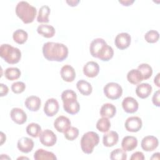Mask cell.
<instances>
[{"label": "cell", "instance_id": "obj_2", "mask_svg": "<svg viewBox=\"0 0 160 160\" xmlns=\"http://www.w3.org/2000/svg\"><path fill=\"white\" fill-rule=\"evenodd\" d=\"M90 53L94 58H98L103 61H108L114 55V51L102 38H96L92 41L89 46Z\"/></svg>", "mask_w": 160, "mask_h": 160}, {"label": "cell", "instance_id": "obj_25", "mask_svg": "<svg viewBox=\"0 0 160 160\" xmlns=\"http://www.w3.org/2000/svg\"><path fill=\"white\" fill-rule=\"evenodd\" d=\"M127 79L132 84H138L143 80V77L141 72L138 69H132L128 72Z\"/></svg>", "mask_w": 160, "mask_h": 160}, {"label": "cell", "instance_id": "obj_33", "mask_svg": "<svg viewBox=\"0 0 160 160\" xmlns=\"http://www.w3.org/2000/svg\"><path fill=\"white\" fill-rule=\"evenodd\" d=\"M138 69L141 72L143 77V79H148L152 74V69L151 66L148 64H141L138 66Z\"/></svg>", "mask_w": 160, "mask_h": 160}, {"label": "cell", "instance_id": "obj_18", "mask_svg": "<svg viewBox=\"0 0 160 160\" xmlns=\"http://www.w3.org/2000/svg\"><path fill=\"white\" fill-rule=\"evenodd\" d=\"M60 74L62 79L66 82H72L76 78V72L74 69L68 64L64 65L62 67Z\"/></svg>", "mask_w": 160, "mask_h": 160}, {"label": "cell", "instance_id": "obj_4", "mask_svg": "<svg viewBox=\"0 0 160 160\" xmlns=\"http://www.w3.org/2000/svg\"><path fill=\"white\" fill-rule=\"evenodd\" d=\"M63 102V108L66 112L70 114H77L80 109V105L77 101L76 92L71 89H66L61 94Z\"/></svg>", "mask_w": 160, "mask_h": 160}, {"label": "cell", "instance_id": "obj_7", "mask_svg": "<svg viewBox=\"0 0 160 160\" xmlns=\"http://www.w3.org/2000/svg\"><path fill=\"white\" fill-rule=\"evenodd\" d=\"M104 93L105 96L110 99H118L122 94V87L118 83L111 82L107 83L104 87Z\"/></svg>", "mask_w": 160, "mask_h": 160}, {"label": "cell", "instance_id": "obj_19", "mask_svg": "<svg viewBox=\"0 0 160 160\" xmlns=\"http://www.w3.org/2000/svg\"><path fill=\"white\" fill-rule=\"evenodd\" d=\"M138 145V139L132 136H125L121 142V146L124 151H131L134 149Z\"/></svg>", "mask_w": 160, "mask_h": 160}, {"label": "cell", "instance_id": "obj_5", "mask_svg": "<svg viewBox=\"0 0 160 160\" xmlns=\"http://www.w3.org/2000/svg\"><path fill=\"white\" fill-rule=\"evenodd\" d=\"M0 56L8 64H16L21 58V51L8 44H3L0 47Z\"/></svg>", "mask_w": 160, "mask_h": 160}, {"label": "cell", "instance_id": "obj_30", "mask_svg": "<svg viewBox=\"0 0 160 160\" xmlns=\"http://www.w3.org/2000/svg\"><path fill=\"white\" fill-rule=\"evenodd\" d=\"M21 74V71L18 68L11 67L7 68L4 71V76L6 79L10 81L18 79Z\"/></svg>", "mask_w": 160, "mask_h": 160}, {"label": "cell", "instance_id": "obj_24", "mask_svg": "<svg viewBox=\"0 0 160 160\" xmlns=\"http://www.w3.org/2000/svg\"><path fill=\"white\" fill-rule=\"evenodd\" d=\"M38 34L46 38H50L54 36L55 29L53 26L48 24H41L37 28Z\"/></svg>", "mask_w": 160, "mask_h": 160}, {"label": "cell", "instance_id": "obj_21", "mask_svg": "<svg viewBox=\"0 0 160 160\" xmlns=\"http://www.w3.org/2000/svg\"><path fill=\"white\" fill-rule=\"evenodd\" d=\"M119 135L114 131H111L103 136L102 142L106 147H112L118 142Z\"/></svg>", "mask_w": 160, "mask_h": 160}, {"label": "cell", "instance_id": "obj_41", "mask_svg": "<svg viewBox=\"0 0 160 160\" xmlns=\"http://www.w3.org/2000/svg\"><path fill=\"white\" fill-rule=\"evenodd\" d=\"M134 2V0H120L119 1V2L122 4L123 6H128L131 5Z\"/></svg>", "mask_w": 160, "mask_h": 160}, {"label": "cell", "instance_id": "obj_6", "mask_svg": "<svg viewBox=\"0 0 160 160\" xmlns=\"http://www.w3.org/2000/svg\"><path fill=\"white\" fill-rule=\"evenodd\" d=\"M99 142V135L94 131H89L83 134L81 139V147L83 152L89 154L93 151L94 148Z\"/></svg>", "mask_w": 160, "mask_h": 160}, {"label": "cell", "instance_id": "obj_35", "mask_svg": "<svg viewBox=\"0 0 160 160\" xmlns=\"http://www.w3.org/2000/svg\"><path fill=\"white\" fill-rule=\"evenodd\" d=\"M64 137L69 141H74L79 135V130L77 128L70 126L64 132Z\"/></svg>", "mask_w": 160, "mask_h": 160}, {"label": "cell", "instance_id": "obj_23", "mask_svg": "<svg viewBox=\"0 0 160 160\" xmlns=\"http://www.w3.org/2000/svg\"><path fill=\"white\" fill-rule=\"evenodd\" d=\"M116 113V107L111 103L104 104L100 109V115L103 118H112Z\"/></svg>", "mask_w": 160, "mask_h": 160}, {"label": "cell", "instance_id": "obj_20", "mask_svg": "<svg viewBox=\"0 0 160 160\" xmlns=\"http://www.w3.org/2000/svg\"><path fill=\"white\" fill-rule=\"evenodd\" d=\"M24 104L29 111H37L41 107V101L36 96H30L26 99Z\"/></svg>", "mask_w": 160, "mask_h": 160}, {"label": "cell", "instance_id": "obj_10", "mask_svg": "<svg viewBox=\"0 0 160 160\" xmlns=\"http://www.w3.org/2000/svg\"><path fill=\"white\" fill-rule=\"evenodd\" d=\"M131 41V36L127 32H121L118 34L115 38L114 43L116 46L121 49L123 50L128 48Z\"/></svg>", "mask_w": 160, "mask_h": 160}, {"label": "cell", "instance_id": "obj_27", "mask_svg": "<svg viewBox=\"0 0 160 160\" xmlns=\"http://www.w3.org/2000/svg\"><path fill=\"white\" fill-rule=\"evenodd\" d=\"M34 158L35 160H42V159L54 160L57 159L56 156L53 152L46 151L43 149H38L34 152Z\"/></svg>", "mask_w": 160, "mask_h": 160}, {"label": "cell", "instance_id": "obj_1", "mask_svg": "<svg viewBox=\"0 0 160 160\" xmlns=\"http://www.w3.org/2000/svg\"><path fill=\"white\" fill-rule=\"evenodd\" d=\"M42 53L48 61L61 62L67 58L68 49L62 43L47 42L42 46Z\"/></svg>", "mask_w": 160, "mask_h": 160}, {"label": "cell", "instance_id": "obj_12", "mask_svg": "<svg viewBox=\"0 0 160 160\" xmlns=\"http://www.w3.org/2000/svg\"><path fill=\"white\" fill-rule=\"evenodd\" d=\"M159 141L157 138L154 136H147L143 138L141 141V148L145 151H152L157 148Z\"/></svg>", "mask_w": 160, "mask_h": 160}, {"label": "cell", "instance_id": "obj_38", "mask_svg": "<svg viewBox=\"0 0 160 160\" xmlns=\"http://www.w3.org/2000/svg\"><path fill=\"white\" fill-rule=\"evenodd\" d=\"M159 96H160V91L157 90L153 94V96L152 98V101L154 105H155L157 107H159L160 102H159Z\"/></svg>", "mask_w": 160, "mask_h": 160}, {"label": "cell", "instance_id": "obj_36", "mask_svg": "<svg viewBox=\"0 0 160 160\" xmlns=\"http://www.w3.org/2000/svg\"><path fill=\"white\" fill-rule=\"evenodd\" d=\"M159 34L156 30L148 31L144 35L145 40L149 43H154L159 40Z\"/></svg>", "mask_w": 160, "mask_h": 160}, {"label": "cell", "instance_id": "obj_17", "mask_svg": "<svg viewBox=\"0 0 160 160\" xmlns=\"http://www.w3.org/2000/svg\"><path fill=\"white\" fill-rule=\"evenodd\" d=\"M17 147L22 152L28 153L32 150L34 148V142L32 139L29 138L22 137L18 140Z\"/></svg>", "mask_w": 160, "mask_h": 160}, {"label": "cell", "instance_id": "obj_26", "mask_svg": "<svg viewBox=\"0 0 160 160\" xmlns=\"http://www.w3.org/2000/svg\"><path fill=\"white\" fill-rule=\"evenodd\" d=\"M76 87L80 93L84 96H89L92 91L91 84L84 79L78 81L76 83Z\"/></svg>", "mask_w": 160, "mask_h": 160}, {"label": "cell", "instance_id": "obj_28", "mask_svg": "<svg viewBox=\"0 0 160 160\" xmlns=\"http://www.w3.org/2000/svg\"><path fill=\"white\" fill-rule=\"evenodd\" d=\"M51 9L48 6H42L39 10L37 21L39 22L47 23L49 22V15L50 14Z\"/></svg>", "mask_w": 160, "mask_h": 160}, {"label": "cell", "instance_id": "obj_39", "mask_svg": "<svg viewBox=\"0 0 160 160\" xmlns=\"http://www.w3.org/2000/svg\"><path fill=\"white\" fill-rule=\"evenodd\" d=\"M131 160H143L144 159V154L142 152L137 151L134 152L130 158Z\"/></svg>", "mask_w": 160, "mask_h": 160}, {"label": "cell", "instance_id": "obj_32", "mask_svg": "<svg viewBox=\"0 0 160 160\" xmlns=\"http://www.w3.org/2000/svg\"><path fill=\"white\" fill-rule=\"evenodd\" d=\"M111 128L110 121L107 118H102L98 119L96 123V128L102 132H108Z\"/></svg>", "mask_w": 160, "mask_h": 160}, {"label": "cell", "instance_id": "obj_22", "mask_svg": "<svg viewBox=\"0 0 160 160\" xmlns=\"http://www.w3.org/2000/svg\"><path fill=\"white\" fill-rule=\"evenodd\" d=\"M152 88L151 85L148 83H142L139 85L136 88V93L137 96L141 98L145 99L149 97L152 92Z\"/></svg>", "mask_w": 160, "mask_h": 160}, {"label": "cell", "instance_id": "obj_43", "mask_svg": "<svg viewBox=\"0 0 160 160\" xmlns=\"http://www.w3.org/2000/svg\"><path fill=\"white\" fill-rule=\"evenodd\" d=\"M159 75L160 74L158 73L154 79V82L158 87H159Z\"/></svg>", "mask_w": 160, "mask_h": 160}, {"label": "cell", "instance_id": "obj_34", "mask_svg": "<svg viewBox=\"0 0 160 160\" xmlns=\"http://www.w3.org/2000/svg\"><path fill=\"white\" fill-rule=\"evenodd\" d=\"M110 159L112 160H126L127 159V154L122 149L118 148L111 152Z\"/></svg>", "mask_w": 160, "mask_h": 160}, {"label": "cell", "instance_id": "obj_16", "mask_svg": "<svg viewBox=\"0 0 160 160\" xmlns=\"http://www.w3.org/2000/svg\"><path fill=\"white\" fill-rule=\"evenodd\" d=\"M99 72V66L94 61H89L83 67V73L88 78L96 77Z\"/></svg>", "mask_w": 160, "mask_h": 160}, {"label": "cell", "instance_id": "obj_31", "mask_svg": "<svg viewBox=\"0 0 160 160\" xmlns=\"http://www.w3.org/2000/svg\"><path fill=\"white\" fill-rule=\"evenodd\" d=\"M26 132L32 138H37L39 136L41 132V127L37 123L32 122L26 127Z\"/></svg>", "mask_w": 160, "mask_h": 160}, {"label": "cell", "instance_id": "obj_42", "mask_svg": "<svg viewBox=\"0 0 160 160\" xmlns=\"http://www.w3.org/2000/svg\"><path fill=\"white\" fill-rule=\"evenodd\" d=\"M80 1L79 0H70V1H66V2L69 4L70 6H76Z\"/></svg>", "mask_w": 160, "mask_h": 160}, {"label": "cell", "instance_id": "obj_40", "mask_svg": "<svg viewBox=\"0 0 160 160\" xmlns=\"http://www.w3.org/2000/svg\"><path fill=\"white\" fill-rule=\"evenodd\" d=\"M8 91H9L8 87L6 84L1 83L0 84V96H1V97L6 96L8 93Z\"/></svg>", "mask_w": 160, "mask_h": 160}, {"label": "cell", "instance_id": "obj_44", "mask_svg": "<svg viewBox=\"0 0 160 160\" xmlns=\"http://www.w3.org/2000/svg\"><path fill=\"white\" fill-rule=\"evenodd\" d=\"M1 145L3 144V142L6 141V136L2 132H1Z\"/></svg>", "mask_w": 160, "mask_h": 160}, {"label": "cell", "instance_id": "obj_8", "mask_svg": "<svg viewBox=\"0 0 160 160\" xmlns=\"http://www.w3.org/2000/svg\"><path fill=\"white\" fill-rule=\"evenodd\" d=\"M39 141L45 146L50 147L54 146L57 141L56 135L49 129H45L39 135Z\"/></svg>", "mask_w": 160, "mask_h": 160}, {"label": "cell", "instance_id": "obj_15", "mask_svg": "<svg viewBox=\"0 0 160 160\" xmlns=\"http://www.w3.org/2000/svg\"><path fill=\"white\" fill-rule=\"evenodd\" d=\"M71 124L69 119L64 116H58L54 122V128L60 132H64L71 126Z\"/></svg>", "mask_w": 160, "mask_h": 160}, {"label": "cell", "instance_id": "obj_11", "mask_svg": "<svg viewBox=\"0 0 160 160\" xmlns=\"http://www.w3.org/2000/svg\"><path fill=\"white\" fill-rule=\"evenodd\" d=\"M59 106L58 101L54 98L48 99L44 106V112L47 116H54L59 111Z\"/></svg>", "mask_w": 160, "mask_h": 160}, {"label": "cell", "instance_id": "obj_29", "mask_svg": "<svg viewBox=\"0 0 160 160\" xmlns=\"http://www.w3.org/2000/svg\"><path fill=\"white\" fill-rule=\"evenodd\" d=\"M28 38V34L27 32L21 29L16 30L12 34V38L14 41L19 44H24L27 41Z\"/></svg>", "mask_w": 160, "mask_h": 160}, {"label": "cell", "instance_id": "obj_9", "mask_svg": "<svg viewBox=\"0 0 160 160\" xmlns=\"http://www.w3.org/2000/svg\"><path fill=\"white\" fill-rule=\"evenodd\" d=\"M124 126L128 131L136 132L141 129L142 122L140 118L138 116H131L126 120Z\"/></svg>", "mask_w": 160, "mask_h": 160}, {"label": "cell", "instance_id": "obj_14", "mask_svg": "<svg viewBox=\"0 0 160 160\" xmlns=\"http://www.w3.org/2000/svg\"><path fill=\"white\" fill-rule=\"evenodd\" d=\"M11 119L18 124H22L27 120V115L26 112L20 108H14L10 112Z\"/></svg>", "mask_w": 160, "mask_h": 160}, {"label": "cell", "instance_id": "obj_3", "mask_svg": "<svg viewBox=\"0 0 160 160\" xmlns=\"http://www.w3.org/2000/svg\"><path fill=\"white\" fill-rule=\"evenodd\" d=\"M36 8L26 1H19L16 7V13L25 24L33 22L36 15Z\"/></svg>", "mask_w": 160, "mask_h": 160}, {"label": "cell", "instance_id": "obj_13", "mask_svg": "<svg viewBox=\"0 0 160 160\" xmlns=\"http://www.w3.org/2000/svg\"><path fill=\"white\" fill-rule=\"evenodd\" d=\"M122 107L126 112L134 113L138 111L139 104L134 98L128 96L122 100Z\"/></svg>", "mask_w": 160, "mask_h": 160}, {"label": "cell", "instance_id": "obj_37", "mask_svg": "<svg viewBox=\"0 0 160 160\" xmlns=\"http://www.w3.org/2000/svg\"><path fill=\"white\" fill-rule=\"evenodd\" d=\"M26 89V85L23 82L17 81L11 85V90L15 94H20Z\"/></svg>", "mask_w": 160, "mask_h": 160}]
</instances>
